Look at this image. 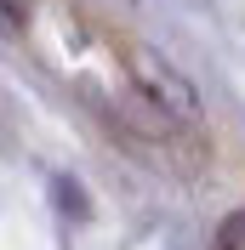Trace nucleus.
<instances>
[{"label":"nucleus","mask_w":245,"mask_h":250,"mask_svg":"<svg viewBox=\"0 0 245 250\" xmlns=\"http://www.w3.org/2000/svg\"><path fill=\"white\" fill-rule=\"evenodd\" d=\"M131 62H137V85L148 91L154 108H166L171 120H194V114H199V108H194V91L177 80L171 62H160L154 51H131Z\"/></svg>","instance_id":"1"},{"label":"nucleus","mask_w":245,"mask_h":250,"mask_svg":"<svg viewBox=\"0 0 245 250\" xmlns=\"http://www.w3.org/2000/svg\"><path fill=\"white\" fill-rule=\"evenodd\" d=\"M222 250H245V216H234L222 228Z\"/></svg>","instance_id":"2"}]
</instances>
